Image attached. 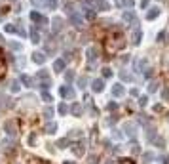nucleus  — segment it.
I'll use <instances>...</instances> for the list:
<instances>
[{
  "mask_svg": "<svg viewBox=\"0 0 169 164\" xmlns=\"http://www.w3.org/2000/svg\"><path fill=\"white\" fill-rule=\"evenodd\" d=\"M139 151H141V149H139V143L133 141V143H131V153H133V155H139Z\"/></svg>",
  "mask_w": 169,
  "mask_h": 164,
  "instance_id": "obj_38",
  "label": "nucleus"
},
{
  "mask_svg": "<svg viewBox=\"0 0 169 164\" xmlns=\"http://www.w3.org/2000/svg\"><path fill=\"white\" fill-rule=\"evenodd\" d=\"M36 78L40 80V88H44V90H47L52 86V78H50V75H47V71H38Z\"/></svg>",
  "mask_w": 169,
  "mask_h": 164,
  "instance_id": "obj_1",
  "label": "nucleus"
},
{
  "mask_svg": "<svg viewBox=\"0 0 169 164\" xmlns=\"http://www.w3.org/2000/svg\"><path fill=\"white\" fill-rule=\"evenodd\" d=\"M147 103H148V98H147V96H141V98H139V105H141V107H144Z\"/></svg>",
  "mask_w": 169,
  "mask_h": 164,
  "instance_id": "obj_39",
  "label": "nucleus"
},
{
  "mask_svg": "<svg viewBox=\"0 0 169 164\" xmlns=\"http://www.w3.org/2000/svg\"><path fill=\"white\" fill-rule=\"evenodd\" d=\"M120 164H135V162L129 160V158H122V160H120Z\"/></svg>",
  "mask_w": 169,
  "mask_h": 164,
  "instance_id": "obj_51",
  "label": "nucleus"
},
{
  "mask_svg": "<svg viewBox=\"0 0 169 164\" xmlns=\"http://www.w3.org/2000/svg\"><path fill=\"white\" fill-rule=\"evenodd\" d=\"M67 113H68V107H67V103H61V105H59V114L63 116V114H67Z\"/></svg>",
  "mask_w": 169,
  "mask_h": 164,
  "instance_id": "obj_31",
  "label": "nucleus"
},
{
  "mask_svg": "<svg viewBox=\"0 0 169 164\" xmlns=\"http://www.w3.org/2000/svg\"><path fill=\"white\" fill-rule=\"evenodd\" d=\"M162 98H163L165 101L169 99V88H163V92H162Z\"/></svg>",
  "mask_w": 169,
  "mask_h": 164,
  "instance_id": "obj_46",
  "label": "nucleus"
},
{
  "mask_svg": "<svg viewBox=\"0 0 169 164\" xmlns=\"http://www.w3.org/2000/svg\"><path fill=\"white\" fill-rule=\"evenodd\" d=\"M124 21H126V23H133V25H137V15H135L131 10H127V12L124 13Z\"/></svg>",
  "mask_w": 169,
  "mask_h": 164,
  "instance_id": "obj_12",
  "label": "nucleus"
},
{
  "mask_svg": "<svg viewBox=\"0 0 169 164\" xmlns=\"http://www.w3.org/2000/svg\"><path fill=\"white\" fill-rule=\"evenodd\" d=\"M112 135H114L116 139H122V134H120V130H112Z\"/></svg>",
  "mask_w": 169,
  "mask_h": 164,
  "instance_id": "obj_47",
  "label": "nucleus"
},
{
  "mask_svg": "<svg viewBox=\"0 0 169 164\" xmlns=\"http://www.w3.org/2000/svg\"><path fill=\"white\" fill-rule=\"evenodd\" d=\"M87 164H99V156L97 155H91L89 160H87Z\"/></svg>",
  "mask_w": 169,
  "mask_h": 164,
  "instance_id": "obj_34",
  "label": "nucleus"
},
{
  "mask_svg": "<svg viewBox=\"0 0 169 164\" xmlns=\"http://www.w3.org/2000/svg\"><path fill=\"white\" fill-rule=\"evenodd\" d=\"M65 80H67V82H72V80H74V73L67 71V73H65Z\"/></svg>",
  "mask_w": 169,
  "mask_h": 164,
  "instance_id": "obj_33",
  "label": "nucleus"
},
{
  "mask_svg": "<svg viewBox=\"0 0 169 164\" xmlns=\"http://www.w3.org/2000/svg\"><path fill=\"white\" fill-rule=\"evenodd\" d=\"M141 38H142V33H141V31H135V33H133V44H135V46L141 44Z\"/></svg>",
  "mask_w": 169,
  "mask_h": 164,
  "instance_id": "obj_24",
  "label": "nucleus"
},
{
  "mask_svg": "<svg viewBox=\"0 0 169 164\" xmlns=\"http://www.w3.org/2000/svg\"><path fill=\"white\" fill-rule=\"evenodd\" d=\"M15 31H17V27H13L12 23H8V25H6V33H15Z\"/></svg>",
  "mask_w": 169,
  "mask_h": 164,
  "instance_id": "obj_43",
  "label": "nucleus"
},
{
  "mask_svg": "<svg viewBox=\"0 0 169 164\" xmlns=\"http://www.w3.org/2000/svg\"><path fill=\"white\" fill-rule=\"evenodd\" d=\"M118 6H120V8H127V10H131L133 0H118Z\"/></svg>",
  "mask_w": 169,
  "mask_h": 164,
  "instance_id": "obj_20",
  "label": "nucleus"
},
{
  "mask_svg": "<svg viewBox=\"0 0 169 164\" xmlns=\"http://www.w3.org/2000/svg\"><path fill=\"white\" fill-rule=\"evenodd\" d=\"M150 4V0H141V8H147Z\"/></svg>",
  "mask_w": 169,
  "mask_h": 164,
  "instance_id": "obj_52",
  "label": "nucleus"
},
{
  "mask_svg": "<svg viewBox=\"0 0 169 164\" xmlns=\"http://www.w3.org/2000/svg\"><path fill=\"white\" fill-rule=\"evenodd\" d=\"M107 164H114V162H112V160H108V162H107Z\"/></svg>",
  "mask_w": 169,
  "mask_h": 164,
  "instance_id": "obj_56",
  "label": "nucleus"
},
{
  "mask_svg": "<svg viewBox=\"0 0 169 164\" xmlns=\"http://www.w3.org/2000/svg\"><path fill=\"white\" fill-rule=\"evenodd\" d=\"M154 111H156V113H162L163 109H162V105H156V107H154Z\"/></svg>",
  "mask_w": 169,
  "mask_h": 164,
  "instance_id": "obj_53",
  "label": "nucleus"
},
{
  "mask_svg": "<svg viewBox=\"0 0 169 164\" xmlns=\"http://www.w3.org/2000/svg\"><path fill=\"white\" fill-rule=\"evenodd\" d=\"M84 10H86V17H87V19H93V17H95V10H93V8H87V6H86Z\"/></svg>",
  "mask_w": 169,
  "mask_h": 164,
  "instance_id": "obj_27",
  "label": "nucleus"
},
{
  "mask_svg": "<svg viewBox=\"0 0 169 164\" xmlns=\"http://www.w3.org/2000/svg\"><path fill=\"white\" fill-rule=\"evenodd\" d=\"M86 6L87 8H93V10H97V4H99V0H84Z\"/></svg>",
  "mask_w": 169,
  "mask_h": 164,
  "instance_id": "obj_25",
  "label": "nucleus"
},
{
  "mask_svg": "<svg viewBox=\"0 0 169 164\" xmlns=\"http://www.w3.org/2000/svg\"><path fill=\"white\" fill-rule=\"evenodd\" d=\"M124 92H126V90H124L122 84H114V86H112V96H114V98H122Z\"/></svg>",
  "mask_w": 169,
  "mask_h": 164,
  "instance_id": "obj_13",
  "label": "nucleus"
},
{
  "mask_svg": "<svg viewBox=\"0 0 169 164\" xmlns=\"http://www.w3.org/2000/svg\"><path fill=\"white\" fill-rule=\"evenodd\" d=\"M103 88H105V82H103L101 78H95V80L91 82V90H93V92L99 93V92H103Z\"/></svg>",
  "mask_w": 169,
  "mask_h": 164,
  "instance_id": "obj_10",
  "label": "nucleus"
},
{
  "mask_svg": "<svg viewBox=\"0 0 169 164\" xmlns=\"http://www.w3.org/2000/svg\"><path fill=\"white\" fill-rule=\"evenodd\" d=\"M57 132V124L55 122H47L46 124V134H55Z\"/></svg>",
  "mask_w": 169,
  "mask_h": 164,
  "instance_id": "obj_21",
  "label": "nucleus"
},
{
  "mask_svg": "<svg viewBox=\"0 0 169 164\" xmlns=\"http://www.w3.org/2000/svg\"><path fill=\"white\" fill-rule=\"evenodd\" d=\"M31 21H34L38 27H44V25H47V19H46L42 13H38V12H31Z\"/></svg>",
  "mask_w": 169,
  "mask_h": 164,
  "instance_id": "obj_3",
  "label": "nucleus"
},
{
  "mask_svg": "<svg viewBox=\"0 0 169 164\" xmlns=\"http://www.w3.org/2000/svg\"><path fill=\"white\" fill-rule=\"evenodd\" d=\"M139 122H142V124H148V119H147V114H141V119H139Z\"/></svg>",
  "mask_w": 169,
  "mask_h": 164,
  "instance_id": "obj_48",
  "label": "nucleus"
},
{
  "mask_svg": "<svg viewBox=\"0 0 169 164\" xmlns=\"http://www.w3.org/2000/svg\"><path fill=\"white\" fill-rule=\"evenodd\" d=\"M53 34H57V33H61L63 29H65V21L61 19V17H53Z\"/></svg>",
  "mask_w": 169,
  "mask_h": 164,
  "instance_id": "obj_6",
  "label": "nucleus"
},
{
  "mask_svg": "<svg viewBox=\"0 0 169 164\" xmlns=\"http://www.w3.org/2000/svg\"><path fill=\"white\" fill-rule=\"evenodd\" d=\"M124 132H126L129 137H135V135H137V126H135L133 122H126V124H124Z\"/></svg>",
  "mask_w": 169,
  "mask_h": 164,
  "instance_id": "obj_8",
  "label": "nucleus"
},
{
  "mask_svg": "<svg viewBox=\"0 0 169 164\" xmlns=\"http://www.w3.org/2000/svg\"><path fill=\"white\" fill-rule=\"evenodd\" d=\"M19 82H23V84H25V86H29V88H32V86H34V80H32L29 75H25V73H23V75L19 77Z\"/></svg>",
  "mask_w": 169,
  "mask_h": 164,
  "instance_id": "obj_15",
  "label": "nucleus"
},
{
  "mask_svg": "<svg viewBox=\"0 0 169 164\" xmlns=\"http://www.w3.org/2000/svg\"><path fill=\"white\" fill-rule=\"evenodd\" d=\"M163 38H165V31H162V33L158 34V42H165Z\"/></svg>",
  "mask_w": 169,
  "mask_h": 164,
  "instance_id": "obj_49",
  "label": "nucleus"
},
{
  "mask_svg": "<svg viewBox=\"0 0 169 164\" xmlns=\"http://www.w3.org/2000/svg\"><path fill=\"white\" fill-rule=\"evenodd\" d=\"M65 145H68V137H63V139H59V141H57V147L65 149Z\"/></svg>",
  "mask_w": 169,
  "mask_h": 164,
  "instance_id": "obj_32",
  "label": "nucleus"
},
{
  "mask_svg": "<svg viewBox=\"0 0 169 164\" xmlns=\"http://www.w3.org/2000/svg\"><path fill=\"white\" fill-rule=\"evenodd\" d=\"M103 77H105V78H110V77H112V71H110L108 67H105V69H103Z\"/></svg>",
  "mask_w": 169,
  "mask_h": 164,
  "instance_id": "obj_41",
  "label": "nucleus"
},
{
  "mask_svg": "<svg viewBox=\"0 0 169 164\" xmlns=\"http://www.w3.org/2000/svg\"><path fill=\"white\" fill-rule=\"evenodd\" d=\"M59 96L65 98V99H72L74 98V90H72L70 86H61L59 88Z\"/></svg>",
  "mask_w": 169,
  "mask_h": 164,
  "instance_id": "obj_5",
  "label": "nucleus"
},
{
  "mask_svg": "<svg viewBox=\"0 0 169 164\" xmlns=\"http://www.w3.org/2000/svg\"><path fill=\"white\" fill-rule=\"evenodd\" d=\"M70 111H72V114H74V116H80L84 109H82V105H80V103H74V105L70 107Z\"/></svg>",
  "mask_w": 169,
  "mask_h": 164,
  "instance_id": "obj_19",
  "label": "nucleus"
},
{
  "mask_svg": "<svg viewBox=\"0 0 169 164\" xmlns=\"http://www.w3.org/2000/svg\"><path fill=\"white\" fill-rule=\"evenodd\" d=\"M31 42H32V44H38V42H40V33H38L34 27L31 29Z\"/></svg>",
  "mask_w": 169,
  "mask_h": 164,
  "instance_id": "obj_18",
  "label": "nucleus"
},
{
  "mask_svg": "<svg viewBox=\"0 0 169 164\" xmlns=\"http://www.w3.org/2000/svg\"><path fill=\"white\" fill-rule=\"evenodd\" d=\"M46 57H47V56L42 54V52H34V54H32V61H34L36 65H42V63L46 61Z\"/></svg>",
  "mask_w": 169,
  "mask_h": 164,
  "instance_id": "obj_14",
  "label": "nucleus"
},
{
  "mask_svg": "<svg viewBox=\"0 0 169 164\" xmlns=\"http://www.w3.org/2000/svg\"><path fill=\"white\" fill-rule=\"evenodd\" d=\"M86 84H87V78H86V77H80V78H78V86H80V88H86Z\"/></svg>",
  "mask_w": 169,
  "mask_h": 164,
  "instance_id": "obj_36",
  "label": "nucleus"
},
{
  "mask_svg": "<svg viewBox=\"0 0 169 164\" xmlns=\"http://www.w3.org/2000/svg\"><path fill=\"white\" fill-rule=\"evenodd\" d=\"M152 158H154V155H152V153H144V155H142V160H144V162H150Z\"/></svg>",
  "mask_w": 169,
  "mask_h": 164,
  "instance_id": "obj_40",
  "label": "nucleus"
},
{
  "mask_svg": "<svg viewBox=\"0 0 169 164\" xmlns=\"http://www.w3.org/2000/svg\"><path fill=\"white\" fill-rule=\"evenodd\" d=\"M158 86H160V84H158L156 80H154V82H150V84H148V92H156V90H158Z\"/></svg>",
  "mask_w": 169,
  "mask_h": 164,
  "instance_id": "obj_37",
  "label": "nucleus"
},
{
  "mask_svg": "<svg viewBox=\"0 0 169 164\" xmlns=\"http://www.w3.org/2000/svg\"><path fill=\"white\" fill-rule=\"evenodd\" d=\"M65 65H67L65 59H55V61H53V71H55V73H63V71H65Z\"/></svg>",
  "mask_w": 169,
  "mask_h": 164,
  "instance_id": "obj_11",
  "label": "nucleus"
},
{
  "mask_svg": "<svg viewBox=\"0 0 169 164\" xmlns=\"http://www.w3.org/2000/svg\"><path fill=\"white\" fill-rule=\"evenodd\" d=\"M10 90L17 93V92L21 90V82H19V80H12V82H10Z\"/></svg>",
  "mask_w": 169,
  "mask_h": 164,
  "instance_id": "obj_22",
  "label": "nucleus"
},
{
  "mask_svg": "<svg viewBox=\"0 0 169 164\" xmlns=\"http://www.w3.org/2000/svg\"><path fill=\"white\" fill-rule=\"evenodd\" d=\"M158 15H160V8H150V12L147 13V19L152 21V19H156Z\"/></svg>",
  "mask_w": 169,
  "mask_h": 164,
  "instance_id": "obj_17",
  "label": "nucleus"
},
{
  "mask_svg": "<svg viewBox=\"0 0 169 164\" xmlns=\"http://www.w3.org/2000/svg\"><path fill=\"white\" fill-rule=\"evenodd\" d=\"M2 42H4V36H2V34H0V44H2Z\"/></svg>",
  "mask_w": 169,
  "mask_h": 164,
  "instance_id": "obj_55",
  "label": "nucleus"
},
{
  "mask_svg": "<svg viewBox=\"0 0 169 164\" xmlns=\"http://www.w3.org/2000/svg\"><path fill=\"white\" fill-rule=\"evenodd\" d=\"M63 164H72V162H68V160H67V162H63Z\"/></svg>",
  "mask_w": 169,
  "mask_h": 164,
  "instance_id": "obj_57",
  "label": "nucleus"
},
{
  "mask_svg": "<svg viewBox=\"0 0 169 164\" xmlns=\"http://www.w3.org/2000/svg\"><path fill=\"white\" fill-rule=\"evenodd\" d=\"M4 132L10 137H15L17 135V124H15V120H6L4 122Z\"/></svg>",
  "mask_w": 169,
  "mask_h": 164,
  "instance_id": "obj_2",
  "label": "nucleus"
},
{
  "mask_svg": "<svg viewBox=\"0 0 169 164\" xmlns=\"http://www.w3.org/2000/svg\"><path fill=\"white\" fill-rule=\"evenodd\" d=\"M65 12H67L68 15L74 12V6H72V2H65Z\"/></svg>",
  "mask_w": 169,
  "mask_h": 164,
  "instance_id": "obj_30",
  "label": "nucleus"
},
{
  "mask_svg": "<svg viewBox=\"0 0 169 164\" xmlns=\"http://www.w3.org/2000/svg\"><path fill=\"white\" fill-rule=\"evenodd\" d=\"M44 4L50 8V10H55V8H57V0H44Z\"/></svg>",
  "mask_w": 169,
  "mask_h": 164,
  "instance_id": "obj_26",
  "label": "nucleus"
},
{
  "mask_svg": "<svg viewBox=\"0 0 169 164\" xmlns=\"http://www.w3.org/2000/svg\"><path fill=\"white\" fill-rule=\"evenodd\" d=\"M107 107H108V111H116V107H118V105H116L114 101H110V103H108Z\"/></svg>",
  "mask_w": 169,
  "mask_h": 164,
  "instance_id": "obj_50",
  "label": "nucleus"
},
{
  "mask_svg": "<svg viewBox=\"0 0 169 164\" xmlns=\"http://www.w3.org/2000/svg\"><path fill=\"white\" fill-rule=\"evenodd\" d=\"M72 151H74L76 156H82V155L86 153V141H78L74 147H72Z\"/></svg>",
  "mask_w": 169,
  "mask_h": 164,
  "instance_id": "obj_9",
  "label": "nucleus"
},
{
  "mask_svg": "<svg viewBox=\"0 0 169 164\" xmlns=\"http://www.w3.org/2000/svg\"><path fill=\"white\" fill-rule=\"evenodd\" d=\"M27 141H29V145H34V143H36V134H31Z\"/></svg>",
  "mask_w": 169,
  "mask_h": 164,
  "instance_id": "obj_42",
  "label": "nucleus"
},
{
  "mask_svg": "<svg viewBox=\"0 0 169 164\" xmlns=\"http://www.w3.org/2000/svg\"><path fill=\"white\" fill-rule=\"evenodd\" d=\"M162 160H163V164H169V156H163Z\"/></svg>",
  "mask_w": 169,
  "mask_h": 164,
  "instance_id": "obj_54",
  "label": "nucleus"
},
{
  "mask_svg": "<svg viewBox=\"0 0 169 164\" xmlns=\"http://www.w3.org/2000/svg\"><path fill=\"white\" fill-rule=\"evenodd\" d=\"M86 56H87V61L89 63H93L95 59L99 57V50L95 48V46H91V48H87V52H86Z\"/></svg>",
  "mask_w": 169,
  "mask_h": 164,
  "instance_id": "obj_7",
  "label": "nucleus"
},
{
  "mask_svg": "<svg viewBox=\"0 0 169 164\" xmlns=\"http://www.w3.org/2000/svg\"><path fill=\"white\" fill-rule=\"evenodd\" d=\"M135 69H137L139 73H142L141 69H148V61H147V59H139V61L135 63Z\"/></svg>",
  "mask_w": 169,
  "mask_h": 164,
  "instance_id": "obj_16",
  "label": "nucleus"
},
{
  "mask_svg": "<svg viewBox=\"0 0 169 164\" xmlns=\"http://www.w3.org/2000/svg\"><path fill=\"white\" fill-rule=\"evenodd\" d=\"M120 78H122V80H127V82H131V80H133V77H131L129 73H126V71L120 73Z\"/></svg>",
  "mask_w": 169,
  "mask_h": 164,
  "instance_id": "obj_29",
  "label": "nucleus"
},
{
  "mask_svg": "<svg viewBox=\"0 0 169 164\" xmlns=\"http://www.w3.org/2000/svg\"><path fill=\"white\" fill-rule=\"evenodd\" d=\"M4 75H6V65H4L2 61H0V78H2Z\"/></svg>",
  "mask_w": 169,
  "mask_h": 164,
  "instance_id": "obj_44",
  "label": "nucleus"
},
{
  "mask_svg": "<svg viewBox=\"0 0 169 164\" xmlns=\"http://www.w3.org/2000/svg\"><path fill=\"white\" fill-rule=\"evenodd\" d=\"M70 23H72L76 29H82V27H84V17H82L80 13H76V12H72V13H70Z\"/></svg>",
  "mask_w": 169,
  "mask_h": 164,
  "instance_id": "obj_4",
  "label": "nucleus"
},
{
  "mask_svg": "<svg viewBox=\"0 0 169 164\" xmlns=\"http://www.w3.org/2000/svg\"><path fill=\"white\" fill-rule=\"evenodd\" d=\"M97 8H99V10H103V12H107V10H110V4L107 2V0H99Z\"/></svg>",
  "mask_w": 169,
  "mask_h": 164,
  "instance_id": "obj_23",
  "label": "nucleus"
},
{
  "mask_svg": "<svg viewBox=\"0 0 169 164\" xmlns=\"http://www.w3.org/2000/svg\"><path fill=\"white\" fill-rule=\"evenodd\" d=\"M42 99H44L46 103H50V101H52V96H50V93H47V92L44 90V92H42Z\"/></svg>",
  "mask_w": 169,
  "mask_h": 164,
  "instance_id": "obj_35",
  "label": "nucleus"
},
{
  "mask_svg": "<svg viewBox=\"0 0 169 164\" xmlns=\"http://www.w3.org/2000/svg\"><path fill=\"white\" fill-rule=\"evenodd\" d=\"M44 116H46L47 120H50L52 116H53V109H52V107H46V109H44Z\"/></svg>",
  "mask_w": 169,
  "mask_h": 164,
  "instance_id": "obj_28",
  "label": "nucleus"
},
{
  "mask_svg": "<svg viewBox=\"0 0 169 164\" xmlns=\"http://www.w3.org/2000/svg\"><path fill=\"white\" fill-rule=\"evenodd\" d=\"M10 48H12V50H17V52H19V50H21V44H19V42H12V44H10Z\"/></svg>",
  "mask_w": 169,
  "mask_h": 164,
  "instance_id": "obj_45",
  "label": "nucleus"
}]
</instances>
